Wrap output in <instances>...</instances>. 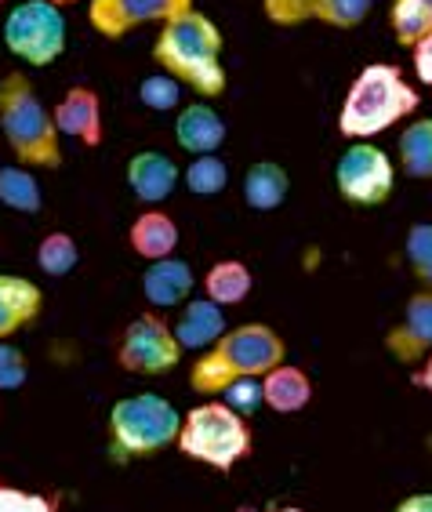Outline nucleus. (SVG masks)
<instances>
[{"label":"nucleus","instance_id":"obj_1","mask_svg":"<svg viewBox=\"0 0 432 512\" xmlns=\"http://www.w3.org/2000/svg\"><path fill=\"white\" fill-rule=\"evenodd\" d=\"M153 59L164 73L178 77L200 99L226 95V69H222V30L204 11L189 8L175 19L160 22Z\"/></svg>","mask_w":432,"mask_h":512},{"label":"nucleus","instance_id":"obj_2","mask_svg":"<svg viewBox=\"0 0 432 512\" xmlns=\"http://www.w3.org/2000/svg\"><path fill=\"white\" fill-rule=\"evenodd\" d=\"M287 345L266 324H244L236 331H226L211 345V353H204L189 371V385L197 393H226L236 378H262L273 367L284 364Z\"/></svg>","mask_w":432,"mask_h":512},{"label":"nucleus","instance_id":"obj_3","mask_svg":"<svg viewBox=\"0 0 432 512\" xmlns=\"http://www.w3.org/2000/svg\"><path fill=\"white\" fill-rule=\"evenodd\" d=\"M0 131L26 168L55 171L62 164V131L55 113L40 102L30 77L22 73H8L0 80Z\"/></svg>","mask_w":432,"mask_h":512},{"label":"nucleus","instance_id":"obj_4","mask_svg":"<svg viewBox=\"0 0 432 512\" xmlns=\"http://www.w3.org/2000/svg\"><path fill=\"white\" fill-rule=\"evenodd\" d=\"M418 109V91L403 80V73L389 62H371L360 69L353 88L338 113V131L353 142H364L400 124Z\"/></svg>","mask_w":432,"mask_h":512},{"label":"nucleus","instance_id":"obj_5","mask_svg":"<svg viewBox=\"0 0 432 512\" xmlns=\"http://www.w3.org/2000/svg\"><path fill=\"white\" fill-rule=\"evenodd\" d=\"M178 433H182V414L157 393L117 400L109 411V440L120 458H149L175 444Z\"/></svg>","mask_w":432,"mask_h":512},{"label":"nucleus","instance_id":"obj_6","mask_svg":"<svg viewBox=\"0 0 432 512\" xmlns=\"http://www.w3.org/2000/svg\"><path fill=\"white\" fill-rule=\"evenodd\" d=\"M178 451L204 465H215L218 473H229L240 458L251 454V429L244 414H236L229 404H200L182 422Z\"/></svg>","mask_w":432,"mask_h":512},{"label":"nucleus","instance_id":"obj_7","mask_svg":"<svg viewBox=\"0 0 432 512\" xmlns=\"http://www.w3.org/2000/svg\"><path fill=\"white\" fill-rule=\"evenodd\" d=\"M4 48L26 66H51L66 51V15L51 0H22L4 19Z\"/></svg>","mask_w":432,"mask_h":512},{"label":"nucleus","instance_id":"obj_8","mask_svg":"<svg viewBox=\"0 0 432 512\" xmlns=\"http://www.w3.org/2000/svg\"><path fill=\"white\" fill-rule=\"evenodd\" d=\"M334 182H338V193L349 204L378 207L393 197L396 171L385 149L371 146V142H353L334 168Z\"/></svg>","mask_w":432,"mask_h":512},{"label":"nucleus","instance_id":"obj_9","mask_svg":"<svg viewBox=\"0 0 432 512\" xmlns=\"http://www.w3.org/2000/svg\"><path fill=\"white\" fill-rule=\"evenodd\" d=\"M117 360L131 375L157 378L178 367V360H182V342H178V335L164 320H157L153 313H142V316H135L128 324V331H124Z\"/></svg>","mask_w":432,"mask_h":512},{"label":"nucleus","instance_id":"obj_10","mask_svg":"<svg viewBox=\"0 0 432 512\" xmlns=\"http://www.w3.org/2000/svg\"><path fill=\"white\" fill-rule=\"evenodd\" d=\"M193 8V0H91V30L106 40H120L149 22H167Z\"/></svg>","mask_w":432,"mask_h":512},{"label":"nucleus","instance_id":"obj_11","mask_svg":"<svg viewBox=\"0 0 432 512\" xmlns=\"http://www.w3.org/2000/svg\"><path fill=\"white\" fill-rule=\"evenodd\" d=\"M51 113H55V124H59L62 135L77 138L80 146L95 149L102 142V102H99V95L91 88H84V84L69 88Z\"/></svg>","mask_w":432,"mask_h":512},{"label":"nucleus","instance_id":"obj_12","mask_svg":"<svg viewBox=\"0 0 432 512\" xmlns=\"http://www.w3.org/2000/svg\"><path fill=\"white\" fill-rule=\"evenodd\" d=\"M128 186L142 204H164L178 186V164L167 153L142 149L128 160Z\"/></svg>","mask_w":432,"mask_h":512},{"label":"nucleus","instance_id":"obj_13","mask_svg":"<svg viewBox=\"0 0 432 512\" xmlns=\"http://www.w3.org/2000/svg\"><path fill=\"white\" fill-rule=\"evenodd\" d=\"M385 345H389L393 356H400L403 364H411V360H418L422 353H429L432 349V287L407 302L403 324L385 338Z\"/></svg>","mask_w":432,"mask_h":512},{"label":"nucleus","instance_id":"obj_14","mask_svg":"<svg viewBox=\"0 0 432 512\" xmlns=\"http://www.w3.org/2000/svg\"><path fill=\"white\" fill-rule=\"evenodd\" d=\"M175 142L186 149V153H193V157H200V153H218V146L226 142V120L218 117L207 102H189L186 109H178Z\"/></svg>","mask_w":432,"mask_h":512},{"label":"nucleus","instance_id":"obj_15","mask_svg":"<svg viewBox=\"0 0 432 512\" xmlns=\"http://www.w3.org/2000/svg\"><path fill=\"white\" fill-rule=\"evenodd\" d=\"M193 269L178 258H157L149 262V269L142 273V295H146L149 306L171 309L182 306L189 295H193Z\"/></svg>","mask_w":432,"mask_h":512},{"label":"nucleus","instance_id":"obj_16","mask_svg":"<svg viewBox=\"0 0 432 512\" xmlns=\"http://www.w3.org/2000/svg\"><path fill=\"white\" fill-rule=\"evenodd\" d=\"M40 306H44V295L33 280L0 273V338H11L15 331L33 324Z\"/></svg>","mask_w":432,"mask_h":512},{"label":"nucleus","instance_id":"obj_17","mask_svg":"<svg viewBox=\"0 0 432 512\" xmlns=\"http://www.w3.org/2000/svg\"><path fill=\"white\" fill-rule=\"evenodd\" d=\"M175 335L182 342V349H207V345H215L218 338L226 335V316H222L218 302L197 298V302H189L182 320L175 324Z\"/></svg>","mask_w":432,"mask_h":512},{"label":"nucleus","instance_id":"obj_18","mask_svg":"<svg viewBox=\"0 0 432 512\" xmlns=\"http://www.w3.org/2000/svg\"><path fill=\"white\" fill-rule=\"evenodd\" d=\"M128 240L138 255L157 262V258H171V251L178 247V226L164 211H146V215H138L131 222Z\"/></svg>","mask_w":432,"mask_h":512},{"label":"nucleus","instance_id":"obj_19","mask_svg":"<svg viewBox=\"0 0 432 512\" xmlns=\"http://www.w3.org/2000/svg\"><path fill=\"white\" fill-rule=\"evenodd\" d=\"M287 189H291V178L273 160H258L244 175V200L255 211H276L287 200Z\"/></svg>","mask_w":432,"mask_h":512},{"label":"nucleus","instance_id":"obj_20","mask_svg":"<svg viewBox=\"0 0 432 512\" xmlns=\"http://www.w3.org/2000/svg\"><path fill=\"white\" fill-rule=\"evenodd\" d=\"M262 389H266V404L280 414L302 411L313 400V382L298 371V367H273L269 375H262Z\"/></svg>","mask_w":432,"mask_h":512},{"label":"nucleus","instance_id":"obj_21","mask_svg":"<svg viewBox=\"0 0 432 512\" xmlns=\"http://www.w3.org/2000/svg\"><path fill=\"white\" fill-rule=\"evenodd\" d=\"M400 168L411 178H432V117L414 120L400 135Z\"/></svg>","mask_w":432,"mask_h":512},{"label":"nucleus","instance_id":"obj_22","mask_svg":"<svg viewBox=\"0 0 432 512\" xmlns=\"http://www.w3.org/2000/svg\"><path fill=\"white\" fill-rule=\"evenodd\" d=\"M204 291L218 306H236L251 295V269L244 262H218L204 276Z\"/></svg>","mask_w":432,"mask_h":512},{"label":"nucleus","instance_id":"obj_23","mask_svg":"<svg viewBox=\"0 0 432 512\" xmlns=\"http://www.w3.org/2000/svg\"><path fill=\"white\" fill-rule=\"evenodd\" d=\"M393 37L403 48H414L432 33V0H393Z\"/></svg>","mask_w":432,"mask_h":512},{"label":"nucleus","instance_id":"obj_24","mask_svg":"<svg viewBox=\"0 0 432 512\" xmlns=\"http://www.w3.org/2000/svg\"><path fill=\"white\" fill-rule=\"evenodd\" d=\"M0 204L11 207V211H22V215H37L44 207L37 178L26 168H0Z\"/></svg>","mask_w":432,"mask_h":512},{"label":"nucleus","instance_id":"obj_25","mask_svg":"<svg viewBox=\"0 0 432 512\" xmlns=\"http://www.w3.org/2000/svg\"><path fill=\"white\" fill-rule=\"evenodd\" d=\"M229 186V168L226 160H218L215 153H200L186 168V189L197 197H218Z\"/></svg>","mask_w":432,"mask_h":512},{"label":"nucleus","instance_id":"obj_26","mask_svg":"<svg viewBox=\"0 0 432 512\" xmlns=\"http://www.w3.org/2000/svg\"><path fill=\"white\" fill-rule=\"evenodd\" d=\"M80 262V251H77V240L69 237V233H48V237L40 240L37 247V266L44 269L48 276H66L73 273Z\"/></svg>","mask_w":432,"mask_h":512},{"label":"nucleus","instance_id":"obj_27","mask_svg":"<svg viewBox=\"0 0 432 512\" xmlns=\"http://www.w3.org/2000/svg\"><path fill=\"white\" fill-rule=\"evenodd\" d=\"M138 102L153 113H171L182 102V80L171 77V73H149L142 84H138Z\"/></svg>","mask_w":432,"mask_h":512},{"label":"nucleus","instance_id":"obj_28","mask_svg":"<svg viewBox=\"0 0 432 512\" xmlns=\"http://www.w3.org/2000/svg\"><path fill=\"white\" fill-rule=\"evenodd\" d=\"M374 0H313V19L338 26V30H353L371 15Z\"/></svg>","mask_w":432,"mask_h":512},{"label":"nucleus","instance_id":"obj_29","mask_svg":"<svg viewBox=\"0 0 432 512\" xmlns=\"http://www.w3.org/2000/svg\"><path fill=\"white\" fill-rule=\"evenodd\" d=\"M407 262L418 280L432 287V222H418L407 229Z\"/></svg>","mask_w":432,"mask_h":512},{"label":"nucleus","instance_id":"obj_30","mask_svg":"<svg viewBox=\"0 0 432 512\" xmlns=\"http://www.w3.org/2000/svg\"><path fill=\"white\" fill-rule=\"evenodd\" d=\"M26 375H30V367H26L22 349L11 345L8 338H0V393H11V389L26 385Z\"/></svg>","mask_w":432,"mask_h":512},{"label":"nucleus","instance_id":"obj_31","mask_svg":"<svg viewBox=\"0 0 432 512\" xmlns=\"http://www.w3.org/2000/svg\"><path fill=\"white\" fill-rule=\"evenodd\" d=\"M226 404L233 407L236 414L251 418L258 407L266 404V389H262V382H258V378H236V382L226 389Z\"/></svg>","mask_w":432,"mask_h":512},{"label":"nucleus","instance_id":"obj_32","mask_svg":"<svg viewBox=\"0 0 432 512\" xmlns=\"http://www.w3.org/2000/svg\"><path fill=\"white\" fill-rule=\"evenodd\" d=\"M0 512H55V505L40 494L15 491V487H4L0 483Z\"/></svg>","mask_w":432,"mask_h":512},{"label":"nucleus","instance_id":"obj_33","mask_svg":"<svg viewBox=\"0 0 432 512\" xmlns=\"http://www.w3.org/2000/svg\"><path fill=\"white\" fill-rule=\"evenodd\" d=\"M414 69H418V80L432 88V33L414 44Z\"/></svg>","mask_w":432,"mask_h":512},{"label":"nucleus","instance_id":"obj_34","mask_svg":"<svg viewBox=\"0 0 432 512\" xmlns=\"http://www.w3.org/2000/svg\"><path fill=\"white\" fill-rule=\"evenodd\" d=\"M396 512H432V494H411Z\"/></svg>","mask_w":432,"mask_h":512},{"label":"nucleus","instance_id":"obj_35","mask_svg":"<svg viewBox=\"0 0 432 512\" xmlns=\"http://www.w3.org/2000/svg\"><path fill=\"white\" fill-rule=\"evenodd\" d=\"M411 382H414V385H422V389H429V393H432V356H429V364H425L422 371H414Z\"/></svg>","mask_w":432,"mask_h":512},{"label":"nucleus","instance_id":"obj_36","mask_svg":"<svg viewBox=\"0 0 432 512\" xmlns=\"http://www.w3.org/2000/svg\"><path fill=\"white\" fill-rule=\"evenodd\" d=\"M51 4H59V8H66V4H77V0H51Z\"/></svg>","mask_w":432,"mask_h":512},{"label":"nucleus","instance_id":"obj_37","mask_svg":"<svg viewBox=\"0 0 432 512\" xmlns=\"http://www.w3.org/2000/svg\"><path fill=\"white\" fill-rule=\"evenodd\" d=\"M276 512H302V509H276Z\"/></svg>","mask_w":432,"mask_h":512},{"label":"nucleus","instance_id":"obj_38","mask_svg":"<svg viewBox=\"0 0 432 512\" xmlns=\"http://www.w3.org/2000/svg\"><path fill=\"white\" fill-rule=\"evenodd\" d=\"M0 4H4V0H0Z\"/></svg>","mask_w":432,"mask_h":512}]
</instances>
